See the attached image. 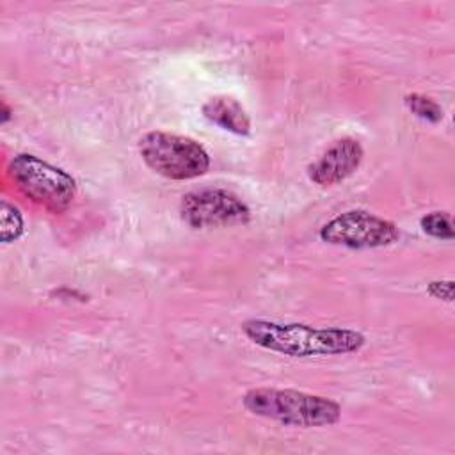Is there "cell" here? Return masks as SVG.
Returning <instances> with one entry per match:
<instances>
[{"instance_id":"cell-1","label":"cell","mask_w":455,"mask_h":455,"mask_svg":"<svg viewBox=\"0 0 455 455\" xmlns=\"http://www.w3.org/2000/svg\"><path fill=\"white\" fill-rule=\"evenodd\" d=\"M242 332L258 347L288 357H322L359 352L366 338L354 329L311 327L251 318L240 323Z\"/></svg>"},{"instance_id":"cell-2","label":"cell","mask_w":455,"mask_h":455,"mask_svg":"<svg viewBox=\"0 0 455 455\" xmlns=\"http://www.w3.org/2000/svg\"><path fill=\"white\" fill-rule=\"evenodd\" d=\"M242 403L251 414L288 427H331L341 419L338 402L295 389L254 387L243 395Z\"/></svg>"},{"instance_id":"cell-3","label":"cell","mask_w":455,"mask_h":455,"mask_svg":"<svg viewBox=\"0 0 455 455\" xmlns=\"http://www.w3.org/2000/svg\"><path fill=\"white\" fill-rule=\"evenodd\" d=\"M139 153L151 171L174 181L199 178L210 169L208 151L180 133L148 132L139 140Z\"/></svg>"},{"instance_id":"cell-4","label":"cell","mask_w":455,"mask_h":455,"mask_svg":"<svg viewBox=\"0 0 455 455\" xmlns=\"http://www.w3.org/2000/svg\"><path fill=\"white\" fill-rule=\"evenodd\" d=\"M9 176L28 199L53 213L68 210L76 194L71 174L28 153H20L9 162Z\"/></svg>"},{"instance_id":"cell-5","label":"cell","mask_w":455,"mask_h":455,"mask_svg":"<svg viewBox=\"0 0 455 455\" xmlns=\"http://www.w3.org/2000/svg\"><path fill=\"white\" fill-rule=\"evenodd\" d=\"M325 243L347 249H377L395 243L400 231L395 222L364 210H350L336 215L320 228Z\"/></svg>"},{"instance_id":"cell-6","label":"cell","mask_w":455,"mask_h":455,"mask_svg":"<svg viewBox=\"0 0 455 455\" xmlns=\"http://www.w3.org/2000/svg\"><path fill=\"white\" fill-rule=\"evenodd\" d=\"M180 215L194 229L228 228L251 220L249 206L224 188H199L183 196Z\"/></svg>"},{"instance_id":"cell-7","label":"cell","mask_w":455,"mask_h":455,"mask_svg":"<svg viewBox=\"0 0 455 455\" xmlns=\"http://www.w3.org/2000/svg\"><path fill=\"white\" fill-rule=\"evenodd\" d=\"M363 156L364 151L357 139H338L315 162L307 165V176L320 187L338 185L359 169Z\"/></svg>"},{"instance_id":"cell-8","label":"cell","mask_w":455,"mask_h":455,"mask_svg":"<svg viewBox=\"0 0 455 455\" xmlns=\"http://www.w3.org/2000/svg\"><path fill=\"white\" fill-rule=\"evenodd\" d=\"M201 112L210 123L229 133L242 137L251 133V119L245 108L235 98L212 96L203 103Z\"/></svg>"},{"instance_id":"cell-9","label":"cell","mask_w":455,"mask_h":455,"mask_svg":"<svg viewBox=\"0 0 455 455\" xmlns=\"http://www.w3.org/2000/svg\"><path fill=\"white\" fill-rule=\"evenodd\" d=\"M0 236H2V242L4 243H11L14 240H18L21 235H23V215L21 212L11 204L9 201H2L0 203Z\"/></svg>"},{"instance_id":"cell-10","label":"cell","mask_w":455,"mask_h":455,"mask_svg":"<svg viewBox=\"0 0 455 455\" xmlns=\"http://www.w3.org/2000/svg\"><path fill=\"white\" fill-rule=\"evenodd\" d=\"M405 107L419 119L428 121V123H439L443 119V108L439 103H435L432 98L419 94V92H412L407 94L403 98Z\"/></svg>"},{"instance_id":"cell-11","label":"cell","mask_w":455,"mask_h":455,"mask_svg":"<svg viewBox=\"0 0 455 455\" xmlns=\"http://www.w3.org/2000/svg\"><path fill=\"white\" fill-rule=\"evenodd\" d=\"M425 235L437 240H451L455 236L451 217L446 212H430L419 219Z\"/></svg>"},{"instance_id":"cell-12","label":"cell","mask_w":455,"mask_h":455,"mask_svg":"<svg viewBox=\"0 0 455 455\" xmlns=\"http://www.w3.org/2000/svg\"><path fill=\"white\" fill-rule=\"evenodd\" d=\"M427 291L434 299L451 302V299H453V281H432V283H428Z\"/></svg>"},{"instance_id":"cell-13","label":"cell","mask_w":455,"mask_h":455,"mask_svg":"<svg viewBox=\"0 0 455 455\" xmlns=\"http://www.w3.org/2000/svg\"><path fill=\"white\" fill-rule=\"evenodd\" d=\"M2 108H4V110H2V123H7V119L11 117V108H9L7 103H4Z\"/></svg>"}]
</instances>
